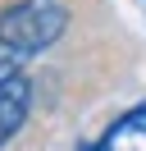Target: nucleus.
<instances>
[{"mask_svg":"<svg viewBox=\"0 0 146 151\" xmlns=\"http://www.w3.org/2000/svg\"><path fill=\"white\" fill-rule=\"evenodd\" d=\"M69 28V9L59 0H18V5H5L0 9V46L27 64L32 55L50 50L55 41Z\"/></svg>","mask_w":146,"mask_h":151,"instance_id":"nucleus-1","label":"nucleus"},{"mask_svg":"<svg viewBox=\"0 0 146 151\" xmlns=\"http://www.w3.org/2000/svg\"><path fill=\"white\" fill-rule=\"evenodd\" d=\"M78 151H146V105L123 110L96 142H82Z\"/></svg>","mask_w":146,"mask_h":151,"instance_id":"nucleus-2","label":"nucleus"},{"mask_svg":"<svg viewBox=\"0 0 146 151\" xmlns=\"http://www.w3.org/2000/svg\"><path fill=\"white\" fill-rule=\"evenodd\" d=\"M18 69H23V64H18V60L9 55L5 46H0V78H9V73H18Z\"/></svg>","mask_w":146,"mask_h":151,"instance_id":"nucleus-4","label":"nucleus"},{"mask_svg":"<svg viewBox=\"0 0 146 151\" xmlns=\"http://www.w3.org/2000/svg\"><path fill=\"white\" fill-rule=\"evenodd\" d=\"M27 110H32V87H27L23 69H18V73L0 78V147H5L18 128H23Z\"/></svg>","mask_w":146,"mask_h":151,"instance_id":"nucleus-3","label":"nucleus"}]
</instances>
